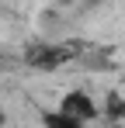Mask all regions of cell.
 Here are the masks:
<instances>
[{
  "instance_id": "cell-1",
  "label": "cell",
  "mask_w": 125,
  "mask_h": 128,
  "mask_svg": "<svg viewBox=\"0 0 125 128\" xmlns=\"http://www.w3.org/2000/svg\"><path fill=\"white\" fill-rule=\"evenodd\" d=\"M59 111L62 114H70V118H77V121H94L97 114H101V107H97V100L87 94V90H66L59 97Z\"/></svg>"
},
{
  "instance_id": "cell-3",
  "label": "cell",
  "mask_w": 125,
  "mask_h": 128,
  "mask_svg": "<svg viewBox=\"0 0 125 128\" xmlns=\"http://www.w3.org/2000/svg\"><path fill=\"white\" fill-rule=\"evenodd\" d=\"M62 4H73V0H62Z\"/></svg>"
},
{
  "instance_id": "cell-2",
  "label": "cell",
  "mask_w": 125,
  "mask_h": 128,
  "mask_svg": "<svg viewBox=\"0 0 125 128\" xmlns=\"http://www.w3.org/2000/svg\"><path fill=\"white\" fill-rule=\"evenodd\" d=\"M42 125H45V128H87L83 121L70 118V114H62L59 107H56V111H45V114H42Z\"/></svg>"
}]
</instances>
